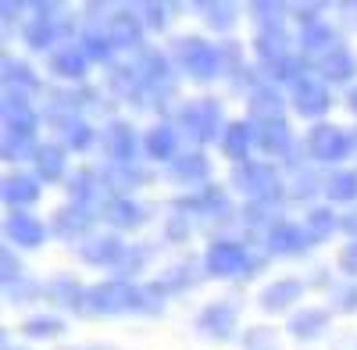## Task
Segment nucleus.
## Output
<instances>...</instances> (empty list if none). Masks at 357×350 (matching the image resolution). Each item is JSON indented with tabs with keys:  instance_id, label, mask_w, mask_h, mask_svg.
<instances>
[{
	"instance_id": "20e7f679",
	"label": "nucleus",
	"mask_w": 357,
	"mask_h": 350,
	"mask_svg": "<svg viewBox=\"0 0 357 350\" xmlns=\"http://www.w3.org/2000/svg\"><path fill=\"white\" fill-rule=\"evenodd\" d=\"M175 122L186 129V136H193L197 143H215V136L222 139L225 125H222V107L215 100H186L175 111Z\"/></svg>"
},
{
	"instance_id": "8fccbe9b",
	"label": "nucleus",
	"mask_w": 357,
	"mask_h": 350,
	"mask_svg": "<svg viewBox=\"0 0 357 350\" xmlns=\"http://www.w3.org/2000/svg\"><path fill=\"white\" fill-rule=\"evenodd\" d=\"M340 272L357 279V240H350L343 250H340Z\"/></svg>"
},
{
	"instance_id": "3c124183",
	"label": "nucleus",
	"mask_w": 357,
	"mask_h": 350,
	"mask_svg": "<svg viewBox=\"0 0 357 350\" xmlns=\"http://www.w3.org/2000/svg\"><path fill=\"white\" fill-rule=\"evenodd\" d=\"M36 294L43 297V282L33 286V282H25V279H22V282H15V286L8 289V297H11V300H29V297H36Z\"/></svg>"
},
{
	"instance_id": "aec40b11",
	"label": "nucleus",
	"mask_w": 357,
	"mask_h": 350,
	"mask_svg": "<svg viewBox=\"0 0 357 350\" xmlns=\"http://www.w3.org/2000/svg\"><path fill=\"white\" fill-rule=\"evenodd\" d=\"M329 322H333V318H329V311H325V307H301V311L289 314L286 333H289L293 340L311 343V340H318V336L329 333Z\"/></svg>"
},
{
	"instance_id": "a19ab883",
	"label": "nucleus",
	"mask_w": 357,
	"mask_h": 350,
	"mask_svg": "<svg viewBox=\"0 0 357 350\" xmlns=\"http://www.w3.org/2000/svg\"><path fill=\"white\" fill-rule=\"evenodd\" d=\"M89 143H93V129L82 119H72L68 125H61V147L65 151H86Z\"/></svg>"
},
{
	"instance_id": "b1692460",
	"label": "nucleus",
	"mask_w": 357,
	"mask_h": 350,
	"mask_svg": "<svg viewBox=\"0 0 357 350\" xmlns=\"http://www.w3.org/2000/svg\"><path fill=\"white\" fill-rule=\"evenodd\" d=\"M68 151L61 143H40L36 154H33V165H36V179L40 183H61L65 179V168H68Z\"/></svg>"
},
{
	"instance_id": "49530a36",
	"label": "nucleus",
	"mask_w": 357,
	"mask_h": 350,
	"mask_svg": "<svg viewBox=\"0 0 357 350\" xmlns=\"http://www.w3.org/2000/svg\"><path fill=\"white\" fill-rule=\"evenodd\" d=\"M243 350H279V340H275L272 329L257 326V329H250V333L243 336Z\"/></svg>"
},
{
	"instance_id": "f8f14e48",
	"label": "nucleus",
	"mask_w": 357,
	"mask_h": 350,
	"mask_svg": "<svg viewBox=\"0 0 357 350\" xmlns=\"http://www.w3.org/2000/svg\"><path fill=\"white\" fill-rule=\"evenodd\" d=\"M100 139H104L107 161H114V165H136V147H139V143H136V129L126 119L107 122Z\"/></svg>"
},
{
	"instance_id": "37998d69",
	"label": "nucleus",
	"mask_w": 357,
	"mask_h": 350,
	"mask_svg": "<svg viewBox=\"0 0 357 350\" xmlns=\"http://www.w3.org/2000/svg\"><path fill=\"white\" fill-rule=\"evenodd\" d=\"M250 15L257 18L261 29H282V15H286V4H264V0H254L250 4Z\"/></svg>"
},
{
	"instance_id": "4c0bfd02",
	"label": "nucleus",
	"mask_w": 357,
	"mask_h": 350,
	"mask_svg": "<svg viewBox=\"0 0 357 350\" xmlns=\"http://www.w3.org/2000/svg\"><path fill=\"white\" fill-rule=\"evenodd\" d=\"M79 47H82V54L89 57V61H97V65H107V61H111V54H114L111 36L100 33V29H86V33L79 36Z\"/></svg>"
},
{
	"instance_id": "f704fd0d",
	"label": "nucleus",
	"mask_w": 357,
	"mask_h": 350,
	"mask_svg": "<svg viewBox=\"0 0 357 350\" xmlns=\"http://www.w3.org/2000/svg\"><path fill=\"white\" fill-rule=\"evenodd\" d=\"M0 72H4V86L8 90H40V79H36V72L29 68L25 61H18V57H4V61H0Z\"/></svg>"
},
{
	"instance_id": "0eeeda50",
	"label": "nucleus",
	"mask_w": 357,
	"mask_h": 350,
	"mask_svg": "<svg viewBox=\"0 0 357 350\" xmlns=\"http://www.w3.org/2000/svg\"><path fill=\"white\" fill-rule=\"evenodd\" d=\"M307 154L318 165H340L354 154V139L340 125H314L307 132Z\"/></svg>"
},
{
	"instance_id": "6e6552de",
	"label": "nucleus",
	"mask_w": 357,
	"mask_h": 350,
	"mask_svg": "<svg viewBox=\"0 0 357 350\" xmlns=\"http://www.w3.org/2000/svg\"><path fill=\"white\" fill-rule=\"evenodd\" d=\"M139 82H143V90L146 97H172L175 93V82H172V65H168V57L158 54V50H139L136 54V61H132Z\"/></svg>"
},
{
	"instance_id": "72a5a7b5",
	"label": "nucleus",
	"mask_w": 357,
	"mask_h": 350,
	"mask_svg": "<svg viewBox=\"0 0 357 350\" xmlns=\"http://www.w3.org/2000/svg\"><path fill=\"white\" fill-rule=\"evenodd\" d=\"M207 175H211V165H207V158L200 154V151H193V154H178L175 161H172V179L175 183H204Z\"/></svg>"
},
{
	"instance_id": "5fc2aeb1",
	"label": "nucleus",
	"mask_w": 357,
	"mask_h": 350,
	"mask_svg": "<svg viewBox=\"0 0 357 350\" xmlns=\"http://www.w3.org/2000/svg\"><path fill=\"white\" fill-rule=\"evenodd\" d=\"M340 11H343V15H350V25L357 29V4H350V0H347V4H340Z\"/></svg>"
},
{
	"instance_id": "a211bd4d",
	"label": "nucleus",
	"mask_w": 357,
	"mask_h": 350,
	"mask_svg": "<svg viewBox=\"0 0 357 350\" xmlns=\"http://www.w3.org/2000/svg\"><path fill=\"white\" fill-rule=\"evenodd\" d=\"M254 143H257L268 158H289V154H293V132H289L286 119L254 122Z\"/></svg>"
},
{
	"instance_id": "79ce46f5",
	"label": "nucleus",
	"mask_w": 357,
	"mask_h": 350,
	"mask_svg": "<svg viewBox=\"0 0 357 350\" xmlns=\"http://www.w3.org/2000/svg\"><path fill=\"white\" fill-rule=\"evenodd\" d=\"M243 222L247 225H268V229H272L279 222V208H275V204H264V200H247Z\"/></svg>"
},
{
	"instance_id": "5701e85b",
	"label": "nucleus",
	"mask_w": 357,
	"mask_h": 350,
	"mask_svg": "<svg viewBox=\"0 0 357 350\" xmlns=\"http://www.w3.org/2000/svg\"><path fill=\"white\" fill-rule=\"evenodd\" d=\"M100 179H104V186H107V197H129L136 186H143L151 175H146L139 165H104V172H100Z\"/></svg>"
},
{
	"instance_id": "603ef678",
	"label": "nucleus",
	"mask_w": 357,
	"mask_h": 350,
	"mask_svg": "<svg viewBox=\"0 0 357 350\" xmlns=\"http://www.w3.org/2000/svg\"><path fill=\"white\" fill-rule=\"evenodd\" d=\"M340 307L343 311H357V286H350V289H343V294H340Z\"/></svg>"
},
{
	"instance_id": "7ed1b4c3",
	"label": "nucleus",
	"mask_w": 357,
	"mask_h": 350,
	"mask_svg": "<svg viewBox=\"0 0 357 350\" xmlns=\"http://www.w3.org/2000/svg\"><path fill=\"white\" fill-rule=\"evenodd\" d=\"M175 57L178 65H183V72L193 79V82H211L222 68V47L207 43L204 36H178L175 43Z\"/></svg>"
},
{
	"instance_id": "6ab92c4d",
	"label": "nucleus",
	"mask_w": 357,
	"mask_h": 350,
	"mask_svg": "<svg viewBox=\"0 0 357 350\" xmlns=\"http://www.w3.org/2000/svg\"><path fill=\"white\" fill-rule=\"evenodd\" d=\"M301 297H304V282L301 279H275V282H268L261 289L257 304H261V311L275 314V311H289L293 304H301Z\"/></svg>"
},
{
	"instance_id": "f257e3e1",
	"label": "nucleus",
	"mask_w": 357,
	"mask_h": 350,
	"mask_svg": "<svg viewBox=\"0 0 357 350\" xmlns=\"http://www.w3.org/2000/svg\"><path fill=\"white\" fill-rule=\"evenodd\" d=\"M86 311L89 314H129V311L146 314V289L132 286L129 279L97 282L86 289Z\"/></svg>"
},
{
	"instance_id": "ea45409f",
	"label": "nucleus",
	"mask_w": 357,
	"mask_h": 350,
	"mask_svg": "<svg viewBox=\"0 0 357 350\" xmlns=\"http://www.w3.org/2000/svg\"><path fill=\"white\" fill-rule=\"evenodd\" d=\"M22 333L29 340H54V336L65 333V322H61V318H54V314H33V318H25Z\"/></svg>"
},
{
	"instance_id": "f03ea898",
	"label": "nucleus",
	"mask_w": 357,
	"mask_h": 350,
	"mask_svg": "<svg viewBox=\"0 0 357 350\" xmlns=\"http://www.w3.org/2000/svg\"><path fill=\"white\" fill-rule=\"evenodd\" d=\"M232 186L240 190L247 200H264V204H279L282 200V179L268 161H243L232 168Z\"/></svg>"
},
{
	"instance_id": "c03bdc74",
	"label": "nucleus",
	"mask_w": 357,
	"mask_h": 350,
	"mask_svg": "<svg viewBox=\"0 0 357 350\" xmlns=\"http://www.w3.org/2000/svg\"><path fill=\"white\" fill-rule=\"evenodd\" d=\"M25 114H36V107L29 104V97H25L22 90H8V93H4V122L25 119Z\"/></svg>"
},
{
	"instance_id": "58836bf2",
	"label": "nucleus",
	"mask_w": 357,
	"mask_h": 350,
	"mask_svg": "<svg viewBox=\"0 0 357 350\" xmlns=\"http://www.w3.org/2000/svg\"><path fill=\"white\" fill-rule=\"evenodd\" d=\"M197 11L204 15V22L211 25L215 33H229V29L236 25V8L225 4V0H215V4H211V0H200Z\"/></svg>"
},
{
	"instance_id": "423d86ee",
	"label": "nucleus",
	"mask_w": 357,
	"mask_h": 350,
	"mask_svg": "<svg viewBox=\"0 0 357 350\" xmlns=\"http://www.w3.org/2000/svg\"><path fill=\"white\" fill-rule=\"evenodd\" d=\"M72 36H75V25L57 15H40L25 25V47H33V50L57 54L61 47H72Z\"/></svg>"
},
{
	"instance_id": "a18cd8bd",
	"label": "nucleus",
	"mask_w": 357,
	"mask_h": 350,
	"mask_svg": "<svg viewBox=\"0 0 357 350\" xmlns=\"http://www.w3.org/2000/svg\"><path fill=\"white\" fill-rule=\"evenodd\" d=\"M0 279H4V289H11L15 282H22V279H25V275H22V265H18V257H15V250H11V247L0 250Z\"/></svg>"
},
{
	"instance_id": "09e8293b",
	"label": "nucleus",
	"mask_w": 357,
	"mask_h": 350,
	"mask_svg": "<svg viewBox=\"0 0 357 350\" xmlns=\"http://www.w3.org/2000/svg\"><path fill=\"white\" fill-rule=\"evenodd\" d=\"M190 215H183V211H175L172 218H168V225H165V232H168V240H186L190 236V222H186Z\"/></svg>"
},
{
	"instance_id": "c756f323",
	"label": "nucleus",
	"mask_w": 357,
	"mask_h": 350,
	"mask_svg": "<svg viewBox=\"0 0 357 350\" xmlns=\"http://www.w3.org/2000/svg\"><path fill=\"white\" fill-rule=\"evenodd\" d=\"M100 215H104L114 229H139V225L146 222V211L139 208L136 200H129V197H107L104 208H100Z\"/></svg>"
},
{
	"instance_id": "de8ad7c7",
	"label": "nucleus",
	"mask_w": 357,
	"mask_h": 350,
	"mask_svg": "<svg viewBox=\"0 0 357 350\" xmlns=\"http://www.w3.org/2000/svg\"><path fill=\"white\" fill-rule=\"evenodd\" d=\"M139 15H143V25L158 29V33L168 25V8L165 4H139Z\"/></svg>"
},
{
	"instance_id": "2f4dec72",
	"label": "nucleus",
	"mask_w": 357,
	"mask_h": 350,
	"mask_svg": "<svg viewBox=\"0 0 357 350\" xmlns=\"http://www.w3.org/2000/svg\"><path fill=\"white\" fill-rule=\"evenodd\" d=\"M143 151L151 161H175L178 158V132L172 125H154L151 132L143 136Z\"/></svg>"
},
{
	"instance_id": "2eb2a0df",
	"label": "nucleus",
	"mask_w": 357,
	"mask_h": 350,
	"mask_svg": "<svg viewBox=\"0 0 357 350\" xmlns=\"http://www.w3.org/2000/svg\"><path fill=\"white\" fill-rule=\"evenodd\" d=\"M4 232H8V240L15 247H25V250H36L47 240V225L36 215H29V211H11L4 218Z\"/></svg>"
},
{
	"instance_id": "9d476101",
	"label": "nucleus",
	"mask_w": 357,
	"mask_h": 350,
	"mask_svg": "<svg viewBox=\"0 0 357 350\" xmlns=\"http://www.w3.org/2000/svg\"><path fill=\"white\" fill-rule=\"evenodd\" d=\"M289 93H293V111L304 114V119H321V114L333 107L329 86H325L321 79H314V75L296 79V82L289 86Z\"/></svg>"
},
{
	"instance_id": "ddd939ff",
	"label": "nucleus",
	"mask_w": 357,
	"mask_h": 350,
	"mask_svg": "<svg viewBox=\"0 0 357 350\" xmlns=\"http://www.w3.org/2000/svg\"><path fill=\"white\" fill-rule=\"evenodd\" d=\"M264 247H268V254H275V257H296V254H304L311 247V240H307V232L296 222L279 218L272 229L264 232Z\"/></svg>"
},
{
	"instance_id": "4d7b16f0",
	"label": "nucleus",
	"mask_w": 357,
	"mask_h": 350,
	"mask_svg": "<svg viewBox=\"0 0 357 350\" xmlns=\"http://www.w3.org/2000/svg\"><path fill=\"white\" fill-rule=\"evenodd\" d=\"M4 350H18V347H11V343H4Z\"/></svg>"
},
{
	"instance_id": "4468645a",
	"label": "nucleus",
	"mask_w": 357,
	"mask_h": 350,
	"mask_svg": "<svg viewBox=\"0 0 357 350\" xmlns=\"http://www.w3.org/2000/svg\"><path fill=\"white\" fill-rule=\"evenodd\" d=\"M126 250L129 247L118 236H89V240H82L79 257L86 261V265H93V268H118L126 261Z\"/></svg>"
},
{
	"instance_id": "f3484780",
	"label": "nucleus",
	"mask_w": 357,
	"mask_h": 350,
	"mask_svg": "<svg viewBox=\"0 0 357 350\" xmlns=\"http://www.w3.org/2000/svg\"><path fill=\"white\" fill-rule=\"evenodd\" d=\"M104 33L111 36L114 50H143V18L132 15V11H114L107 18V29Z\"/></svg>"
},
{
	"instance_id": "4be33fe9",
	"label": "nucleus",
	"mask_w": 357,
	"mask_h": 350,
	"mask_svg": "<svg viewBox=\"0 0 357 350\" xmlns=\"http://www.w3.org/2000/svg\"><path fill=\"white\" fill-rule=\"evenodd\" d=\"M333 47H340V40H336V29L325 18H318L311 25H301V54L307 57V61H318V57H325Z\"/></svg>"
},
{
	"instance_id": "a878e982",
	"label": "nucleus",
	"mask_w": 357,
	"mask_h": 350,
	"mask_svg": "<svg viewBox=\"0 0 357 350\" xmlns=\"http://www.w3.org/2000/svg\"><path fill=\"white\" fill-rule=\"evenodd\" d=\"M314 72L321 75V82H350V75L357 72V61H354V54L340 43V47H333L325 57H318Z\"/></svg>"
},
{
	"instance_id": "c85d7f7f",
	"label": "nucleus",
	"mask_w": 357,
	"mask_h": 350,
	"mask_svg": "<svg viewBox=\"0 0 357 350\" xmlns=\"http://www.w3.org/2000/svg\"><path fill=\"white\" fill-rule=\"evenodd\" d=\"M50 72L65 82H82L89 72V57L82 54V47H61L57 54H50Z\"/></svg>"
},
{
	"instance_id": "dca6fc26",
	"label": "nucleus",
	"mask_w": 357,
	"mask_h": 350,
	"mask_svg": "<svg viewBox=\"0 0 357 350\" xmlns=\"http://www.w3.org/2000/svg\"><path fill=\"white\" fill-rule=\"evenodd\" d=\"M236 322H240V314H236V307L229 300H215L197 314V329L211 340H229L236 333Z\"/></svg>"
},
{
	"instance_id": "473e14b6",
	"label": "nucleus",
	"mask_w": 357,
	"mask_h": 350,
	"mask_svg": "<svg viewBox=\"0 0 357 350\" xmlns=\"http://www.w3.org/2000/svg\"><path fill=\"white\" fill-rule=\"evenodd\" d=\"M250 147H254V122H229L225 132H222V151H225V158H232L236 165H243Z\"/></svg>"
},
{
	"instance_id": "c9c22d12",
	"label": "nucleus",
	"mask_w": 357,
	"mask_h": 350,
	"mask_svg": "<svg viewBox=\"0 0 357 350\" xmlns=\"http://www.w3.org/2000/svg\"><path fill=\"white\" fill-rule=\"evenodd\" d=\"M336 229H340V218L329 208H311L307 218H304V232H307L311 243H325Z\"/></svg>"
},
{
	"instance_id": "e433bc0d",
	"label": "nucleus",
	"mask_w": 357,
	"mask_h": 350,
	"mask_svg": "<svg viewBox=\"0 0 357 350\" xmlns=\"http://www.w3.org/2000/svg\"><path fill=\"white\" fill-rule=\"evenodd\" d=\"M321 193L329 197L333 204H350V200H357V175H354V172H333L329 179L321 183Z\"/></svg>"
},
{
	"instance_id": "9b49d317",
	"label": "nucleus",
	"mask_w": 357,
	"mask_h": 350,
	"mask_svg": "<svg viewBox=\"0 0 357 350\" xmlns=\"http://www.w3.org/2000/svg\"><path fill=\"white\" fill-rule=\"evenodd\" d=\"M175 211L183 215H193V218H215V222H229L232 208L218 186H204L200 193H190V197H178L175 200Z\"/></svg>"
},
{
	"instance_id": "39448f33",
	"label": "nucleus",
	"mask_w": 357,
	"mask_h": 350,
	"mask_svg": "<svg viewBox=\"0 0 357 350\" xmlns=\"http://www.w3.org/2000/svg\"><path fill=\"white\" fill-rule=\"evenodd\" d=\"M250 268V254L236 240H211L204 250V272L215 279H236Z\"/></svg>"
},
{
	"instance_id": "cd10ccee",
	"label": "nucleus",
	"mask_w": 357,
	"mask_h": 350,
	"mask_svg": "<svg viewBox=\"0 0 357 350\" xmlns=\"http://www.w3.org/2000/svg\"><path fill=\"white\" fill-rule=\"evenodd\" d=\"M104 179H100V172L93 168H79L72 175V183H68V193H72V204H82V208L93 211V204H100V193H104ZM104 208V204H100Z\"/></svg>"
},
{
	"instance_id": "6e6d98bb",
	"label": "nucleus",
	"mask_w": 357,
	"mask_h": 350,
	"mask_svg": "<svg viewBox=\"0 0 357 350\" xmlns=\"http://www.w3.org/2000/svg\"><path fill=\"white\" fill-rule=\"evenodd\" d=\"M347 104H350V111L357 114V86H350V93H347Z\"/></svg>"
},
{
	"instance_id": "412c9836",
	"label": "nucleus",
	"mask_w": 357,
	"mask_h": 350,
	"mask_svg": "<svg viewBox=\"0 0 357 350\" xmlns=\"http://www.w3.org/2000/svg\"><path fill=\"white\" fill-rule=\"evenodd\" d=\"M93 225V211L82 208V204H65V208H57L54 211V222H50V232L57 240H79L82 232Z\"/></svg>"
},
{
	"instance_id": "393cba45",
	"label": "nucleus",
	"mask_w": 357,
	"mask_h": 350,
	"mask_svg": "<svg viewBox=\"0 0 357 350\" xmlns=\"http://www.w3.org/2000/svg\"><path fill=\"white\" fill-rule=\"evenodd\" d=\"M43 297L65 311H86V289L72 279V275H54L43 286Z\"/></svg>"
},
{
	"instance_id": "7c9ffc66",
	"label": "nucleus",
	"mask_w": 357,
	"mask_h": 350,
	"mask_svg": "<svg viewBox=\"0 0 357 350\" xmlns=\"http://www.w3.org/2000/svg\"><path fill=\"white\" fill-rule=\"evenodd\" d=\"M282 111H286V100H282V93L275 90L272 82H261L257 90L250 93V122L282 119Z\"/></svg>"
},
{
	"instance_id": "1a4fd4ad",
	"label": "nucleus",
	"mask_w": 357,
	"mask_h": 350,
	"mask_svg": "<svg viewBox=\"0 0 357 350\" xmlns=\"http://www.w3.org/2000/svg\"><path fill=\"white\" fill-rule=\"evenodd\" d=\"M36 129H40V114H25V119H11L4 122V143H0V154L4 161H18L25 154H36Z\"/></svg>"
},
{
	"instance_id": "bb28decb",
	"label": "nucleus",
	"mask_w": 357,
	"mask_h": 350,
	"mask_svg": "<svg viewBox=\"0 0 357 350\" xmlns=\"http://www.w3.org/2000/svg\"><path fill=\"white\" fill-rule=\"evenodd\" d=\"M40 179L36 175H25V172H15V175H8L4 179V204H11V211H22V208H29V204H36L40 200Z\"/></svg>"
},
{
	"instance_id": "864d4df0",
	"label": "nucleus",
	"mask_w": 357,
	"mask_h": 350,
	"mask_svg": "<svg viewBox=\"0 0 357 350\" xmlns=\"http://www.w3.org/2000/svg\"><path fill=\"white\" fill-rule=\"evenodd\" d=\"M340 229L350 232V240H357V215H343L340 218Z\"/></svg>"
}]
</instances>
